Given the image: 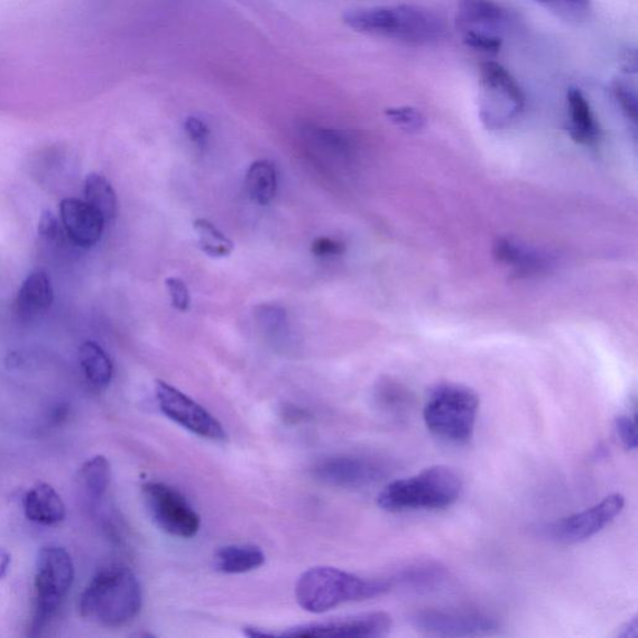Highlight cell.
Returning a JSON list of instances; mask_svg holds the SVG:
<instances>
[{"label":"cell","mask_w":638,"mask_h":638,"mask_svg":"<svg viewBox=\"0 0 638 638\" xmlns=\"http://www.w3.org/2000/svg\"><path fill=\"white\" fill-rule=\"evenodd\" d=\"M352 30L405 45L430 46L447 38L446 20L429 8L394 4L356 9L344 15Z\"/></svg>","instance_id":"6da1fadb"},{"label":"cell","mask_w":638,"mask_h":638,"mask_svg":"<svg viewBox=\"0 0 638 638\" xmlns=\"http://www.w3.org/2000/svg\"><path fill=\"white\" fill-rule=\"evenodd\" d=\"M142 607L141 582L131 569L120 566L100 570L79 600L82 618L109 628L131 624Z\"/></svg>","instance_id":"7a4b0ae2"},{"label":"cell","mask_w":638,"mask_h":638,"mask_svg":"<svg viewBox=\"0 0 638 638\" xmlns=\"http://www.w3.org/2000/svg\"><path fill=\"white\" fill-rule=\"evenodd\" d=\"M391 582L368 580L337 568L316 567L303 572L295 584V598L304 612L325 614L342 604L382 596Z\"/></svg>","instance_id":"3957f363"},{"label":"cell","mask_w":638,"mask_h":638,"mask_svg":"<svg viewBox=\"0 0 638 638\" xmlns=\"http://www.w3.org/2000/svg\"><path fill=\"white\" fill-rule=\"evenodd\" d=\"M461 492L462 479L455 468L434 466L388 484L377 503L388 513L439 511L456 504Z\"/></svg>","instance_id":"277c9868"},{"label":"cell","mask_w":638,"mask_h":638,"mask_svg":"<svg viewBox=\"0 0 638 638\" xmlns=\"http://www.w3.org/2000/svg\"><path fill=\"white\" fill-rule=\"evenodd\" d=\"M479 405V396L471 388L440 384L424 405V423L433 436L444 441L467 444L474 437Z\"/></svg>","instance_id":"5b68a950"},{"label":"cell","mask_w":638,"mask_h":638,"mask_svg":"<svg viewBox=\"0 0 638 638\" xmlns=\"http://www.w3.org/2000/svg\"><path fill=\"white\" fill-rule=\"evenodd\" d=\"M76 569L70 553L57 545H46L36 559L35 609L30 628L31 636H38L57 614L63 600L68 595Z\"/></svg>","instance_id":"8992f818"},{"label":"cell","mask_w":638,"mask_h":638,"mask_svg":"<svg viewBox=\"0 0 638 638\" xmlns=\"http://www.w3.org/2000/svg\"><path fill=\"white\" fill-rule=\"evenodd\" d=\"M525 108L519 82L502 64L486 61L479 70V115L489 128H503L519 117Z\"/></svg>","instance_id":"52a82bcc"},{"label":"cell","mask_w":638,"mask_h":638,"mask_svg":"<svg viewBox=\"0 0 638 638\" xmlns=\"http://www.w3.org/2000/svg\"><path fill=\"white\" fill-rule=\"evenodd\" d=\"M511 16L495 0H460L456 26L468 48L484 53L502 49Z\"/></svg>","instance_id":"ba28073f"},{"label":"cell","mask_w":638,"mask_h":638,"mask_svg":"<svg viewBox=\"0 0 638 638\" xmlns=\"http://www.w3.org/2000/svg\"><path fill=\"white\" fill-rule=\"evenodd\" d=\"M143 495L157 528L181 539H191L199 533L200 515L178 489L161 482H147Z\"/></svg>","instance_id":"9c48e42d"},{"label":"cell","mask_w":638,"mask_h":638,"mask_svg":"<svg viewBox=\"0 0 638 638\" xmlns=\"http://www.w3.org/2000/svg\"><path fill=\"white\" fill-rule=\"evenodd\" d=\"M625 497L622 494H609L603 501L586 508L584 512L561 517L547 524L542 534L552 541L560 544H578L593 538L616 521L623 513Z\"/></svg>","instance_id":"30bf717a"},{"label":"cell","mask_w":638,"mask_h":638,"mask_svg":"<svg viewBox=\"0 0 638 638\" xmlns=\"http://www.w3.org/2000/svg\"><path fill=\"white\" fill-rule=\"evenodd\" d=\"M155 395L160 411L170 421L201 438L222 441L227 434L222 424L192 398L164 381L155 384Z\"/></svg>","instance_id":"8fae6325"},{"label":"cell","mask_w":638,"mask_h":638,"mask_svg":"<svg viewBox=\"0 0 638 638\" xmlns=\"http://www.w3.org/2000/svg\"><path fill=\"white\" fill-rule=\"evenodd\" d=\"M411 624L415 630L437 637L489 636L501 627L492 616L456 609H423L412 615Z\"/></svg>","instance_id":"7c38bea8"},{"label":"cell","mask_w":638,"mask_h":638,"mask_svg":"<svg viewBox=\"0 0 638 638\" xmlns=\"http://www.w3.org/2000/svg\"><path fill=\"white\" fill-rule=\"evenodd\" d=\"M393 622L391 615L377 612L360 614L329 622L313 623L287 628L276 637L291 638H371L390 634Z\"/></svg>","instance_id":"4fadbf2b"},{"label":"cell","mask_w":638,"mask_h":638,"mask_svg":"<svg viewBox=\"0 0 638 638\" xmlns=\"http://www.w3.org/2000/svg\"><path fill=\"white\" fill-rule=\"evenodd\" d=\"M385 474L382 462L358 456L326 458L312 468V475L317 482L340 489L366 488L376 484Z\"/></svg>","instance_id":"5bb4252c"},{"label":"cell","mask_w":638,"mask_h":638,"mask_svg":"<svg viewBox=\"0 0 638 638\" xmlns=\"http://www.w3.org/2000/svg\"><path fill=\"white\" fill-rule=\"evenodd\" d=\"M63 230L81 248L94 247L103 236L105 221L87 201L67 198L60 202Z\"/></svg>","instance_id":"9a60e30c"},{"label":"cell","mask_w":638,"mask_h":638,"mask_svg":"<svg viewBox=\"0 0 638 638\" xmlns=\"http://www.w3.org/2000/svg\"><path fill=\"white\" fill-rule=\"evenodd\" d=\"M54 302V290L49 276L43 271L32 272L23 281L15 299L18 316L23 321H35L48 313Z\"/></svg>","instance_id":"2e32d148"},{"label":"cell","mask_w":638,"mask_h":638,"mask_svg":"<svg viewBox=\"0 0 638 638\" xmlns=\"http://www.w3.org/2000/svg\"><path fill=\"white\" fill-rule=\"evenodd\" d=\"M23 506L26 519L35 524L52 526L66 519V504L57 490L46 483L31 488L24 496Z\"/></svg>","instance_id":"e0dca14e"},{"label":"cell","mask_w":638,"mask_h":638,"mask_svg":"<svg viewBox=\"0 0 638 638\" xmlns=\"http://www.w3.org/2000/svg\"><path fill=\"white\" fill-rule=\"evenodd\" d=\"M569 132L573 141L584 145H594L598 141V126L593 109L584 92L570 88L567 94Z\"/></svg>","instance_id":"ac0fdd59"},{"label":"cell","mask_w":638,"mask_h":638,"mask_svg":"<svg viewBox=\"0 0 638 638\" xmlns=\"http://www.w3.org/2000/svg\"><path fill=\"white\" fill-rule=\"evenodd\" d=\"M266 561L264 551L255 545H227L215 553L214 567L227 575H237L261 568Z\"/></svg>","instance_id":"d6986e66"},{"label":"cell","mask_w":638,"mask_h":638,"mask_svg":"<svg viewBox=\"0 0 638 638\" xmlns=\"http://www.w3.org/2000/svg\"><path fill=\"white\" fill-rule=\"evenodd\" d=\"M79 360L87 381L97 390L104 391L111 383L114 366L103 348L88 340L79 349Z\"/></svg>","instance_id":"ffe728a7"},{"label":"cell","mask_w":638,"mask_h":638,"mask_svg":"<svg viewBox=\"0 0 638 638\" xmlns=\"http://www.w3.org/2000/svg\"><path fill=\"white\" fill-rule=\"evenodd\" d=\"M448 573L438 563H417L398 573L391 585H398L414 593H430L446 582Z\"/></svg>","instance_id":"44dd1931"},{"label":"cell","mask_w":638,"mask_h":638,"mask_svg":"<svg viewBox=\"0 0 638 638\" xmlns=\"http://www.w3.org/2000/svg\"><path fill=\"white\" fill-rule=\"evenodd\" d=\"M279 187L276 166L270 160H257L249 166L246 174V189L248 197L258 205L271 203Z\"/></svg>","instance_id":"7402d4cb"},{"label":"cell","mask_w":638,"mask_h":638,"mask_svg":"<svg viewBox=\"0 0 638 638\" xmlns=\"http://www.w3.org/2000/svg\"><path fill=\"white\" fill-rule=\"evenodd\" d=\"M86 201L94 208L105 224L113 222L117 215V198L113 184L101 174L88 175L85 183Z\"/></svg>","instance_id":"603a6c76"},{"label":"cell","mask_w":638,"mask_h":638,"mask_svg":"<svg viewBox=\"0 0 638 638\" xmlns=\"http://www.w3.org/2000/svg\"><path fill=\"white\" fill-rule=\"evenodd\" d=\"M495 256L497 260L515 268L517 272H540L548 266L544 256L531 251L528 247L511 242V239H501L495 245Z\"/></svg>","instance_id":"cb8c5ba5"},{"label":"cell","mask_w":638,"mask_h":638,"mask_svg":"<svg viewBox=\"0 0 638 638\" xmlns=\"http://www.w3.org/2000/svg\"><path fill=\"white\" fill-rule=\"evenodd\" d=\"M193 230L198 234L201 251L212 258H225L234 253L235 244L211 221L198 219L193 221Z\"/></svg>","instance_id":"d4e9b609"},{"label":"cell","mask_w":638,"mask_h":638,"mask_svg":"<svg viewBox=\"0 0 638 638\" xmlns=\"http://www.w3.org/2000/svg\"><path fill=\"white\" fill-rule=\"evenodd\" d=\"M80 482L88 494L100 501L108 492L111 482V467L103 456L89 459L80 469Z\"/></svg>","instance_id":"484cf974"},{"label":"cell","mask_w":638,"mask_h":638,"mask_svg":"<svg viewBox=\"0 0 638 638\" xmlns=\"http://www.w3.org/2000/svg\"><path fill=\"white\" fill-rule=\"evenodd\" d=\"M567 22L584 21L591 11V0H535Z\"/></svg>","instance_id":"4316f807"},{"label":"cell","mask_w":638,"mask_h":638,"mask_svg":"<svg viewBox=\"0 0 638 638\" xmlns=\"http://www.w3.org/2000/svg\"><path fill=\"white\" fill-rule=\"evenodd\" d=\"M255 317L258 326L270 336L277 335V333L287 326L286 310L280 306H275V304H262V306H258L255 312Z\"/></svg>","instance_id":"83f0119b"},{"label":"cell","mask_w":638,"mask_h":638,"mask_svg":"<svg viewBox=\"0 0 638 638\" xmlns=\"http://www.w3.org/2000/svg\"><path fill=\"white\" fill-rule=\"evenodd\" d=\"M385 115L404 131L418 132L425 125V117L421 111L412 107L390 108L385 110Z\"/></svg>","instance_id":"f1b7e54d"},{"label":"cell","mask_w":638,"mask_h":638,"mask_svg":"<svg viewBox=\"0 0 638 638\" xmlns=\"http://www.w3.org/2000/svg\"><path fill=\"white\" fill-rule=\"evenodd\" d=\"M410 394L400 384L385 382L379 387L378 401L388 411H401L408 403Z\"/></svg>","instance_id":"f546056e"},{"label":"cell","mask_w":638,"mask_h":638,"mask_svg":"<svg viewBox=\"0 0 638 638\" xmlns=\"http://www.w3.org/2000/svg\"><path fill=\"white\" fill-rule=\"evenodd\" d=\"M614 96L619 108L625 115L636 123L637 120V97L635 89L627 81L619 79L613 85Z\"/></svg>","instance_id":"4dcf8cb0"},{"label":"cell","mask_w":638,"mask_h":638,"mask_svg":"<svg viewBox=\"0 0 638 638\" xmlns=\"http://www.w3.org/2000/svg\"><path fill=\"white\" fill-rule=\"evenodd\" d=\"M172 307L179 312H188L191 304V295L187 282L179 277H168L165 281Z\"/></svg>","instance_id":"1f68e13d"},{"label":"cell","mask_w":638,"mask_h":638,"mask_svg":"<svg viewBox=\"0 0 638 638\" xmlns=\"http://www.w3.org/2000/svg\"><path fill=\"white\" fill-rule=\"evenodd\" d=\"M615 430L619 441L628 450L637 448V432L635 418L628 414L618 415L615 419Z\"/></svg>","instance_id":"d6a6232c"},{"label":"cell","mask_w":638,"mask_h":638,"mask_svg":"<svg viewBox=\"0 0 638 638\" xmlns=\"http://www.w3.org/2000/svg\"><path fill=\"white\" fill-rule=\"evenodd\" d=\"M346 244L339 239L331 237H318L311 245L313 256L320 258H332L342 256L346 253Z\"/></svg>","instance_id":"836d02e7"},{"label":"cell","mask_w":638,"mask_h":638,"mask_svg":"<svg viewBox=\"0 0 638 638\" xmlns=\"http://www.w3.org/2000/svg\"><path fill=\"white\" fill-rule=\"evenodd\" d=\"M38 233L41 238L46 244H55L59 242L63 234V228L60 227L59 221L53 212L44 211L41 221Z\"/></svg>","instance_id":"e575fe53"},{"label":"cell","mask_w":638,"mask_h":638,"mask_svg":"<svg viewBox=\"0 0 638 638\" xmlns=\"http://www.w3.org/2000/svg\"><path fill=\"white\" fill-rule=\"evenodd\" d=\"M184 132L193 143L205 144L210 135L209 127L201 119L189 116L183 123Z\"/></svg>","instance_id":"d590c367"},{"label":"cell","mask_w":638,"mask_h":638,"mask_svg":"<svg viewBox=\"0 0 638 638\" xmlns=\"http://www.w3.org/2000/svg\"><path fill=\"white\" fill-rule=\"evenodd\" d=\"M637 627H638V619L637 616H634L630 622H627L619 631L617 633L618 637H635L637 635Z\"/></svg>","instance_id":"8d00e7d4"},{"label":"cell","mask_w":638,"mask_h":638,"mask_svg":"<svg viewBox=\"0 0 638 638\" xmlns=\"http://www.w3.org/2000/svg\"><path fill=\"white\" fill-rule=\"evenodd\" d=\"M12 557L4 548H0V580L7 577L9 568H11Z\"/></svg>","instance_id":"74e56055"}]
</instances>
